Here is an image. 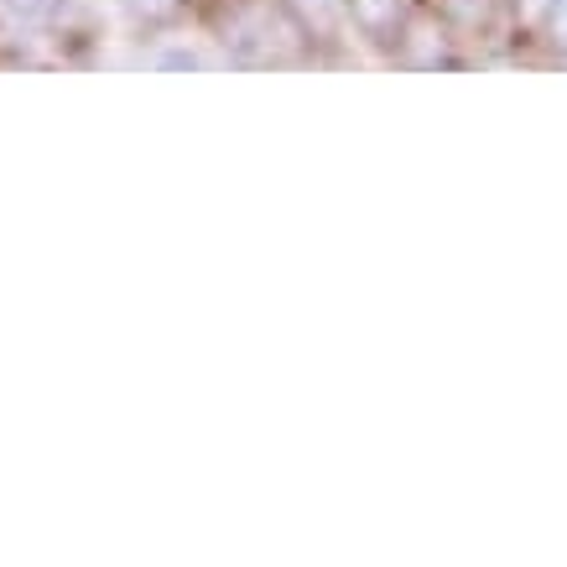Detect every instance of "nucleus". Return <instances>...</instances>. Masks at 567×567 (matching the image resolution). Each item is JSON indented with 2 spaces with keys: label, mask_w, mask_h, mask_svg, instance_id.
<instances>
[{
  "label": "nucleus",
  "mask_w": 567,
  "mask_h": 567,
  "mask_svg": "<svg viewBox=\"0 0 567 567\" xmlns=\"http://www.w3.org/2000/svg\"><path fill=\"white\" fill-rule=\"evenodd\" d=\"M443 6L458 27H489V17H495V0H443Z\"/></svg>",
  "instance_id": "obj_4"
},
{
  "label": "nucleus",
  "mask_w": 567,
  "mask_h": 567,
  "mask_svg": "<svg viewBox=\"0 0 567 567\" xmlns=\"http://www.w3.org/2000/svg\"><path fill=\"white\" fill-rule=\"evenodd\" d=\"M547 11H551V0H516L520 27H542V21H547Z\"/></svg>",
  "instance_id": "obj_8"
},
{
  "label": "nucleus",
  "mask_w": 567,
  "mask_h": 567,
  "mask_svg": "<svg viewBox=\"0 0 567 567\" xmlns=\"http://www.w3.org/2000/svg\"><path fill=\"white\" fill-rule=\"evenodd\" d=\"M58 6H63V0H0V11H11V17L27 21V27L52 21V17H58Z\"/></svg>",
  "instance_id": "obj_5"
},
{
  "label": "nucleus",
  "mask_w": 567,
  "mask_h": 567,
  "mask_svg": "<svg viewBox=\"0 0 567 567\" xmlns=\"http://www.w3.org/2000/svg\"><path fill=\"white\" fill-rule=\"evenodd\" d=\"M547 37H551V48H557V58H567V0H551V11H547Z\"/></svg>",
  "instance_id": "obj_7"
},
{
  "label": "nucleus",
  "mask_w": 567,
  "mask_h": 567,
  "mask_svg": "<svg viewBox=\"0 0 567 567\" xmlns=\"http://www.w3.org/2000/svg\"><path fill=\"white\" fill-rule=\"evenodd\" d=\"M121 6L136 21H167V17H177V6H183V0H121Z\"/></svg>",
  "instance_id": "obj_6"
},
{
  "label": "nucleus",
  "mask_w": 567,
  "mask_h": 567,
  "mask_svg": "<svg viewBox=\"0 0 567 567\" xmlns=\"http://www.w3.org/2000/svg\"><path fill=\"white\" fill-rule=\"evenodd\" d=\"M344 6L370 42H395L401 27L412 21V0H344Z\"/></svg>",
  "instance_id": "obj_2"
},
{
  "label": "nucleus",
  "mask_w": 567,
  "mask_h": 567,
  "mask_svg": "<svg viewBox=\"0 0 567 567\" xmlns=\"http://www.w3.org/2000/svg\"><path fill=\"white\" fill-rule=\"evenodd\" d=\"M224 48L240 63H292L302 52V27L271 0H240L224 11Z\"/></svg>",
  "instance_id": "obj_1"
},
{
  "label": "nucleus",
  "mask_w": 567,
  "mask_h": 567,
  "mask_svg": "<svg viewBox=\"0 0 567 567\" xmlns=\"http://www.w3.org/2000/svg\"><path fill=\"white\" fill-rule=\"evenodd\" d=\"M401 32H406V37H395V42H406V58H412V63H422V69H437V63H443V69H453V63H458V58L447 52L443 27L432 32L427 21H406Z\"/></svg>",
  "instance_id": "obj_3"
}]
</instances>
